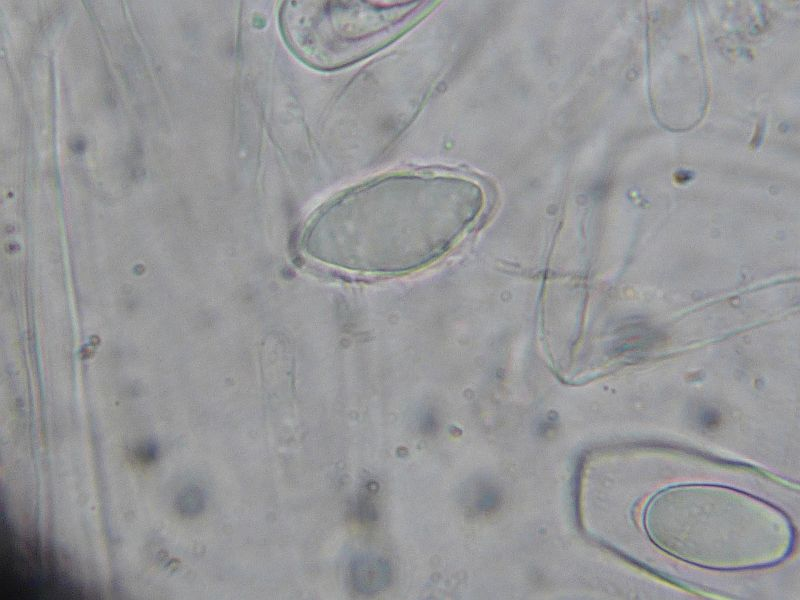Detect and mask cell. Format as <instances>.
Listing matches in <instances>:
<instances>
[{"instance_id":"obj_3","label":"cell","mask_w":800,"mask_h":600,"mask_svg":"<svg viewBox=\"0 0 800 600\" xmlns=\"http://www.w3.org/2000/svg\"><path fill=\"white\" fill-rule=\"evenodd\" d=\"M389 12L365 2H289L281 21L285 37L302 59L333 68L378 47L393 26L386 19Z\"/></svg>"},{"instance_id":"obj_1","label":"cell","mask_w":800,"mask_h":600,"mask_svg":"<svg viewBox=\"0 0 800 600\" xmlns=\"http://www.w3.org/2000/svg\"><path fill=\"white\" fill-rule=\"evenodd\" d=\"M645 525L662 549L712 568H742L782 558L788 522L775 508L738 491L693 485L671 488L647 507Z\"/></svg>"},{"instance_id":"obj_2","label":"cell","mask_w":800,"mask_h":600,"mask_svg":"<svg viewBox=\"0 0 800 600\" xmlns=\"http://www.w3.org/2000/svg\"><path fill=\"white\" fill-rule=\"evenodd\" d=\"M350 197L326 210L305 235L308 254L352 271L397 273L444 253L461 233L417 213L379 211L374 200Z\"/></svg>"},{"instance_id":"obj_4","label":"cell","mask_w":800,"mask_h":600,"mask_svg":"<svg viewBox=\"0 0 800 600\" xmlns=\"http://www.w3.org/2000/svg\"><path fill=\"white\" fill-rule=\"evenodd\" d=\"M386 564L371 555H359L353 558L349 566V579L355 591L370 595L379 591L387 581Z\"/></svg>"}]
</instances>
